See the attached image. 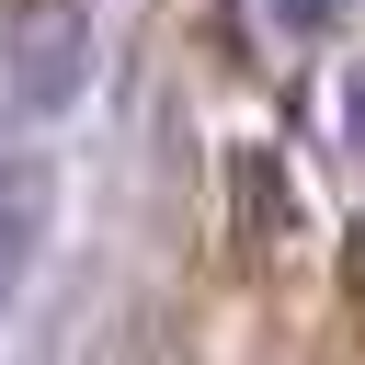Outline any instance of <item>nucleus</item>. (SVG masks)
I'll return each mask as SVG.
<instances>
[{
  "label": "nucleus",
  "instance_id": "1",
  "mask_svg": "<svg viewBox=\"0 0 365 365\" xmlns=\"http://www.w3.org/2000/svg\"><path fill=\"white\" fill-rule=\"evenodd\" d=\"M91 91V0H11L0 11V114L46 125Z\"/></svg>",
  "mask_w": 365,
  "mask_h": 365
},
{
  "label": "nucleus",
  "instance_id": "2",
  "mask_svg": "<svg viewBox=\"0 0 365 365\" xmlns=\"http://www.w3.org/2000/svg\"><path fill=\"white\" fill-rule=\"evenodd\" d=\"M57 240V171L46 160H0V308L23 297V274Z\"/></svg>",
  "mask_w": 365,
  "mask_h": 365
},
{
  "label": "nucleus",
  "instance_id": "3",
  "mask_svg": "<svg viewBox=\"0 0 365 365\" xmlns=\"http://www.w3.org/2000/svg\"><path fill=\"white\" fill-rule=\"evenodd\" d=\"M251 11H262V23L285 34V46H319V34L342 23V0H251Z\"/></svg>",
  "mask_w": 365,
  "mask_h": 365
},
{
  "label": "nucleus",
  "instance_id": "4",
  "mask_svg": "<svg viewBox=\"0 0 365 365\" xmlns=\"http://www.w3.org/2000/svg\"><path fill=\"white\" fill-rule=\"evenodd\" d=\"M342 148H365V57L342 68Z\"/></svg>",
  "mask_w": 365,
  "mask_h": 365
}]
</instances>
